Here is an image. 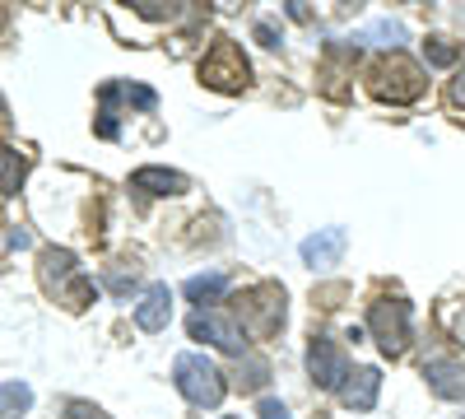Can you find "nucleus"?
<instances>
[{
    "label": "nucleus",
    "instance_id": "nucleus-1",
    "mask_svg": "<svg viewBox=\"0 0 465 419\" xmlns=\"http://www.w3.org/2000/svg\"><path fill=\"white\" fill-rule=\"evenodd\" d=\"M37 275H43V289H47L56 303H65L70 313H84L89 303L98 298L94 280L80 271L74 252H65V247H47V252H43V261H37Z\"/></svg>",
    "mask_w": 465,
    "mask_h": 419
},
{
    "label": "nucleus",
    "instance_id": "nucleus-2",
    "mask_svg": "<svg viewBox=\"0 0 465 419\" xmlns=\"http://www.w3.org/2000/svg\"><path fill=\"white\" fill-rule=\"evenodd\" d=\"M368 89L372 98L391 103V107H405V103H419L423 89H429V75H423L419 61H410L405 52H391L368 65Z\"/></svg>",
    "mask_w": 465,
    "mask_h": 419
},
{
    "label": "nucleus",
    "instance_id": "nucleus-3",
    "mask_svg": "<svg viewBox=\"0 0 465 419\" xmlns=\"http://www.w3.org/2000/svg\"><path fill=\"white\" fill-rule=\"evenodd\" d=\"M173 383H177V392L196 405V410H214V405L223 401V392H228L219 364L205 359V354H182V359L173 364Z\"/></svg>",
    "mask_w": 465,
    "mask_h": 419
},
{
    "label": "nucleus",
    "instance_id": "nucleus-4",
    "mask_svg": "<svg viewBox=\"0 0 465 419\" xmlns=\"http://www.w3.org/2000/svg\"><path fill=\"white\" fill-rule=\"evenodd\" d=\"M201 85L205 89H219V94H242L252 85V65L242 56V47L232 37H219V43L205 52L201 61Z\"/></svg>",
    "mask_w": 465,
    "mask_h": 419
},
{
    "label": "nucleus",
    "instance_id": "nucleus-5",
    "mask_svg": "<svg viewBox=\"0 0 465 419\" xmlns=\"http://www.w3.org/2000/svg\"><path fill=\"white\" fill-rule=\"evenodd\" d=\"M368 331H372V340L381 345V354L401 359L410 350V303L401 294H391V298L381 294L372 308H368Z\"/></svg>",
    "mask_w": 465,
    "mask_h": 419
},
{
    "label": "nucleus",
    "instance_id": "nucleus-6",
    "mask_svg": "<svg viewBox=\"0 0 465 419\" xmlns=\"http://www.w3.org/2000/svg\"><path fill=\"white\" fill-rule=\"evenodd\" d=\"M238 317H242V331L265 340L284 326V289L280 284H252L242 298H238Z\"/></svg>",
    "mask_w": 465,
    "mask_h": 419
},
{
    "label": "nucleus",
    "instance_id": "nucleus-7",
    "mask_svg": "<svg viewBox=\"0 0 465 419\" xmlns=\"http://www.w3.org/2000/svg\"><path fill=\"white\" fill-rule=\"evenodd\" d=\"M186 331H191V340H210V345H214V350H223V354H242V350H247L242 326L232 322V317H223V313H214V308L191 313Z\"/></svg>",
    "mask_w": 465,
    "mask_h": 419
},
{
    "label": "nucleus",
    "instance_id": "nucleus-8",
    "mask_svg": "<svg viewBox=\"0 0 465 419\" xmlns=\"http://www.w3.org/2000/svg\"><path fill=\"white\" fill-rule=\"evenodd\" d=\"M307 373H312V383L326 387V392H340L344 387L349 359H344V350L335 345L331 335H312V345H307Z\"/></svg>",
    "mask_w": 465,
    "mask_h": 419
},
{
    "label": "nucleus",
    "instance_id": "nucleus-9",
    "mask_svg": "<svg viewBox=\"0 0 465 419\" xmlns=\"http://www.w3.org/2000/svg\"><path fill=\"white\" fill-rule=\"evenodd\" d=\"M168 322H173V294H168V284H149L140 294V303H135V326L140 331H163Z\"/></svg>",
    "mask_w": 465,
    "mask_h": 419
},
{
    "label": "nucleus",
    "instance_id": "nucleus-10",
    "mask_svg": "<svg viewBox=\"0 0 465 419\" xmlns=\"http://www.w3.org/2000/svg\"><path fill=\"white\" fill-rule=\"evenodd\" d=\"M344 228H317L312 238L302 243V265H312V271H326V265H335L344 256Z\"/></svg>",
    "mask_w": 465,
    "mask_h": 419
},
{
    "label": "nucleus",
    "instance_id": "nucleus-11",
    "mask_svg": "<svg viewBox=\"0 0 465 419\" xmlns=\"http://www.w3.org/2000/svg\"><path fill=\"white\" fill-rule=\"evenodd\" d=\"M377 392H381V373H377V368H359V373L344 377L340 401H344L349 410H372V405H377Z\"/></svg>",
    "mask_w": 465,
    "mask_h": 419
},
{
    "label": "nucleus",
    "instance_id": "nucleus-12",
    "mask_svg": "<svg viewBox=\"0 0 465 419\" xmlns=\"http://www.w3.org/2000/svg\"><path fill=\"white\" fill-rule=\"evenodd\" d=\"M423 377H429V387L447 401H465V364H451V359H433L429 368H423Z\"/></svg>",
    "mask_w": 465,
    "mask_h": 419
},
{
    "label": "nucleus",
    "instance_id": "nucleus-13",
    "mask_svg": "<svg viewBox=\"0 0 465 419\" xmlns=\"http://www.w3.org/2000/svg\"><path fill=\"white\" fill-rule=\"evenodd\" d=\"M131 186H135V192H144V196H182L186 192V177L173 173V168H140L131 177Z\"/></svg>",
    "mask_w": 465,
    "mask_h": 419
},
{
    "label": "nucleus",
    "instance_id": "nucleus-14",
    "mask_svg": "<svg viewBox=\"0 0 465 419\" xmlns=\"http://www.w3.org/2000/svg\"><path fill=\"white\" fill-rule=\"evenodd\" d=\"M24 173H28V155H19V149H10V145H0V196H15Z\"/></svg>",
    "mask_w": 465,
    "mask_h": 419
},
{
    "label": "nucleus",
    "instance_id": "nucleus-15",
    "mask_svg": "<svg viewBox=\"0 0 465 419\" xmlns=\"http://www.w3.org/2000/svg\"><path fill=\"white\" fill-rule=\"evenodd\" d=\"M33 410V387L28 383H5L0 387V419H24Z\"/></svg>",
    "mask_w": 465,
    "mask_h": 419
},
{
    "label": "nucleus",
    "instance_id": "nucleus-16",
    "mask_svg": "<svg viewBox=\"0 0 465 419\" xmlns=\"http://www.w3.org/2000/svg\"><path fill=\"white\" fill-rule=\"evenodd\" d=\"M223 289H228V280H223V275H191L182 294H186L191 303H201V308H205V303L223 298Z\"/></svg>",
    "mask_w": 465,
    "mask_h": 419
},
{
    "label": "nucleus",
    "instance_id": "nucleus-17",
    "mask_svg": "<svg viewBox=\"0 0 465 419\" xmlns=\"http://www.w3.org/2000/svg\"><path fill=\"white\" fill-rule=\"evenodd\" d=\"M340 56H344V47H331V56H326V65H322V94H326V98H335V103L349 94L344 70H340Z\"/></svg>",
    "mask_w": 465,
    "mask_h": 419
},
{
    "label": "nucleus",
    "instance_id": "nucleus-18",
    "mask_svg": "<svg viewBox=\"0 0 465 419\" xmlns=\"http://www.w3.org/2000/svg\"><path fill=\"white\" fill-rule=\"evenodd\" d=\"M423 56H429V65H456L460 61V47L456 43H447V37H429V43H423Z\"/></svg>",
    "mask_w": 465,
    "mask_h": 419
},
{
    "label": "nucleus",
    "instance_id": "nucleus-19",
    "mask_svg": "<svg viewBox=\"0 0 465 419\" xmlns=\"http://www.w3.org/2000/svg\"><path fill=\"white\" fill-rule=\"evenodd\" d=\"M265 377H270V364H265V359H247V364L238 368V387L256 392V387H265Z\"/></svg>",
    "mask_w": 465,
    "mask_h": 419
},
{
    "label": "nucleus",
    "instance_id": "nucleus-20",
    "mask_svg": "<svg viewBox=\"0 0 465 419\" xmlns=\"http://www.w3.org/2000/svg\"><path fill=\"white\" fill-rule=\"evenodd\" d=\"M135 275H140V265H135V261H116L112 271H107V289H116V294H126V289L135 284Z\"/></svg>",
    "mask_w": 465,
    "mask_h": 419
},
{
    "label": "nucleus",
    "instance_id": "nucleus-21",
    "mask_svg": "<svg viewBox=\"0 0 465 419\" xmlns=\"http://www.w3.org/2000/svg\"><path fill=\"white\" fill-rule=\"evenodd\" d=\"M140 19H182V5H153V0H144V5H135Z\"/></svg>",
    "mask_w": 465,
    "mask_h": 419
},
{
    "label": "nucleus",
    "instance_id": "nucleus-22",
    "mask_svg": "<svg viewBox=\"0 0 465 419\" xmlns=\"http://www.w3.org/2000/svg\"><path fill=\"white\" fill-rule=\"evenodd\" d=\"M447 98H451V107H456V112H465V65L456 70V80H451V89H447Z\"/></svg>",
    "mask_w": 465,
    "mask_h": 419
},
{
    "label": "nucleus",
    "instance_id": "nucleus-23",
    "mask_svg": "<svg viewBox=\"0 0 465 419\" xmlns=\"http://www.w3.org/2000/svg\"><path fill=\"white\" fill-rule=\"evenodd\" d=\"M447 331L460 340V345H465V303H460V308L456 313H447Z\"/></svg>",
    "mask_w": 465,
    "mask_h": 419
},
{
    "label": "nucleus",
    "instance_id": "nucleus-24",
    "mask_svg": "<svg viewBox=\"0 0 465 419\" xmlns=\"http://www.w3.org/2000/svg\"><path fill=\"white\" fill-rule=\"evenodd\" d=\"M70 419H103V410L89 401H70Z\"/></svg>",
    "mask_w": 465,
    "mask_h": 419
},
{
    "label": "nucleus",
    "instance_id": "nucleus-25",
    "mask_svg": "<svg viewBox=\"0 0 465 419\" xmlns=\"http://www.w3.org/2000/svg\"><path fill=\"white\" fill-rule=\"evenodd\" d=\"M261 419H289V410H284V401H261V410H256Z\"/></svg>",
    "mask_w": 465,
    "mask_h": 419
}]
</instances>
